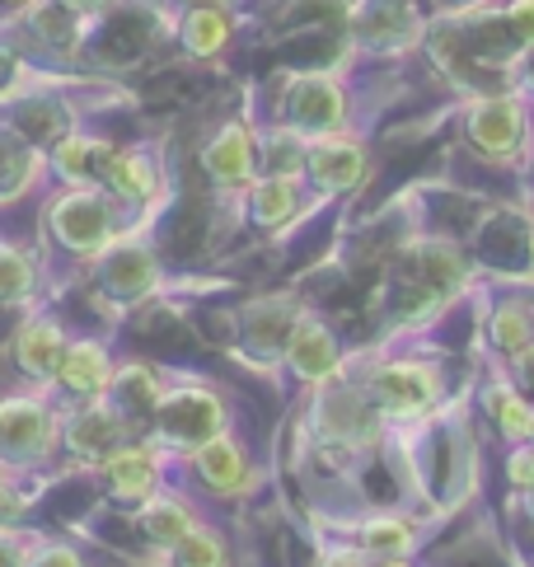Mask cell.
I'll return each instance as SVG.
<instances>
[{
    "label": "cell",
    "instance_id": "83f0119b",
    "mask_svg": "<svg viewBox=\"0 0 534 567\" xmlns=\"http://www.w3.org/2000/svg\"><path fill=\"white\" fill-rule=\"evenodd\" d=\"M66 6H75V10H94V6H104V0H66Z\"/></svg>",
    "mask_w": 534,
    "mask_h": 567
},
{
    "label": "cell",
    "instance_id": "1f68e13d",
    "mask_svg": "<svg viewBox=\"0 0 534 567\" xmlns=\"http://www.w3.org/2000/svg\"><path fill=\"white\" fill-rule=\"evenodd\" d=\"M380 567H403V563H380Z\"/></svg>",
    "mask_w": 534,
    "mask_h": 567
},
{
    "label": "cell",
    "instance_id": "4dcf8cb0",
    "mask_svg": "<svg viewBox=\"0 0 534 567\" xmlns=\"http://www.w3.org/2000/svg\"><path fill=\"white\" fill-rule=\"evenodd\" d=\"M525 80H530V85H534V56H530V71H525Z\"/></svg>",
    "mask_w": 534,
    "mask_h": 567
},
{
    "label": "cell",
    "instance_id": "5bb4252c",
    "mask_svg": "<svg viewBox=\"0 0 534 567\" xmlns=\"http://www.w3.org/2000/svg\"><path fill=\"white\" fill-rule=\"evenodd\" d=\"M141 530H146L155 544H164V549H174V544H183L193 535V516L183 502H170V497H155L146 512H141Z\"/></svg>",
    "mask_w": 534,
    "mask_h": 567
},
{
    "label": "cell",
    "instance_id": "4316f807",
    "mask_svg": "<svg viewBox=\"0 0 534 567\" xmlns=\"http://www.w3.org/2000/svg\"><path fill=\"white\" fill-rule=\"evenodd\" d=\"M33 567H85V563H80L71 549H43L33 558Z\"/></svg>",
    "mask_w": 534,
    "mask_h": 567
},
{
    "label": "cell",
    "instance_id": "ac0fdd59",
    "mask_svg": "<svg viewBox=\"0 0 534 567\" xmlns=\"http://www.w3.org/2000/svg\"><path fill=\"white\" fill-rule=\"evenodd\" d=\"M183 38H188L193 52L212 56V52H220L225 38H230V19H225L216 6H202V10L188 14V24H183Z\"/></svg>",
    "mask_w": 534,
    "mask_h": 567
},
{
    "label": "cell",
    "instance_id": "484cf974",
    "mask_svg": "<svg viewBox=\"0 0 534 567\" xmlns=\"http://www.w3.org/2000/svg\"><path fill=\"white\" fill-rule=\"evenodd\" d=\"M0 567H24V549L10 530H0Z\"/></svg>",
    "mask_w": 534,
    "mask_h": 567
},
{
    "label": "cell",
    "instance_id": "7a4b0ae2",
    "mask_svg": "<svg viewBox=\"0 0 534 567\" xmlns=\"http://www.w3.org/2000/svg\"><path fill=\"white\" fill-rule=\"evenodd\" d=\"M52 226L71 249L90 254V249H99V245H109L113 239V212H109V202L99 193H71V197L57 202Z\"/></svg>",
    "mask_w": 534,
    "mask_h": 567
},
{
    "label": "cell",
    "instance_id": "7402d4cb",
    "mask_svg": "<svg viewBox=\"0 0 534 567\" xmlns=\"http://www.w3.org/2000/svg\"><path fill=\"white\" fill-rule=\"evenodd\" d=\"M366 544H371L380 558H403L413 549V535H408L403 520H371L366 525Z\"/></svg>",
    "mask_w": 534,
    "mask_h": 567
},
{
    "label": "cell",
    "instance_id": "d6986e66",
    "mask_svg": "<svg viewBox=\"0 0 534 567\" xmlns=\"http://www.w3.org/2000/svg\"><path fill=\"white\" fill-rule=\"evenodd\" d=\"M492 409H497V422H502V432L511 441H530L534 436V409L525 399H516L511 390H497L492 394Z\"/></svg>",
    "mask_w": 534,
    "mask_h": 567
},
{
    "label": "cell",
    "instance_id": "ffe728a7",
    "mask_svg": "<svg viewBox=\"0 0 534 567\" xmlns=\"http://www.w3.org/2000/svg\"><path fill=\"white\" fill-rule=\"evenodd\" d=\"M530 333H534V323H530V315L525 310H497L492 315V342H497L502 352H525L530 348Z\"/></svg>",
    "mask_w": 534,
    "mask_h": 567
},
{
    "label": "cell",
    "instance_id": "9c48e42d",
    "mask_svg": "<svg viewBox=\"0 0 534 567\" xmlns=\"http://www.w3.org/2000/svg\"><path fill=\"white\" fill-rule=\"evenodd\" d=\"M305 159H310V174L333 193L361 184V174H366V155H361V146H352V141H319Z\"/></svg>",
    "mask_w": 534,
    "mask_h": 567
},
{
    "label": "cell",
    "instance_id": "30bf717a",
    "mask_svg": "<svg viewBox=\"0 0 534 567\" xmlns=\"http://www.w3.org/2000/svg\"><path fill=\"white\" fill-rule=\"evenodd\" d=\"M197 470L216 493H239L244 478H249V460H244V451L230 436H212V441H202V451H197Z\"/></svg>",
    "mask_w": 534,
    "mask_h": 567
},
{
    "label": "cell",
    "instance_id": "9a60e30c",
    "mask_svg": "<svg viewBox=\"0 0 534 567\" xmlns=\"http://www.w3.org/2000/svg\"><path fill=\"white\" fill-rule=\"evenodd\" d=\"M113 146H99V141H85V136H71L66 146L57 151V165L66 178H109V165H113Z\"/></svg>",
    "mask_w": 534,
    "mask_h": 567
},
{
    "label": "cell",
    "instance_id": "cb8c5ba5",
    "mask_svg": "<svg viewBox=\"0 0 534 567\" xmlns=\"http://www.w3.org/2000/svg\"><path fill=\"white\" fill-rule=\"evenodd\" d=\"M511 29H516L521 43L534 48V0H516V6H511Z\"/></svg>",
    "mask_w": 534,
    "mask_h": 567
},
{
    "label": "cell",
    "instance_id": "7c38bea8",
    "mask_svg": "<svg viewBox=\"0 0 534 567\" xmlns=\"http://www.w3.org/2000/svg\"><path fill=\"white\" fill-rule=\"evenodd\" d=\"M61 384H66L71 394H104L109 390V357L94 348V342H71L66 357H61L57 367Z\"/></svg>",
    "mask_w": 534,
    "mask_h": 567
},
{
    "label": "cell",
    "instance_id": "ba28073f",
    "mask_svg": "<svg viewBox=\"0 0 534 567\" xmlns=\"http://www.w3.org/2000/svg\"><path fill=\"white\" fill-rule=\"evenodd\" d=\"M104 460H109V483H113L117 497H132V502L151 497L155 474H160L151 445H117V451H109Z\"/></svg>",
    "mask_w": 534,
    "mask_h": 567
},
{
    "label": "cell",
    "instance_id": "2e32d148",
    "mask_svg": "<svg viewBox=\"0 0 534 567\" xmlns=\"http://www.w3.org/2000/svg\"><path fill=\"white\" fill-rule=\"evenodd\" d=\"M296 207H300L296 178L267 174V184H258V193H254V216H258V226H281V220L291 216Z\"/></svg>",
    "mask_w": 534,
    "mask_h": 567
},
{
    "label": "cell",
    "instance_id": "8992f818",
    "mask_svg": "<svg viewBox=\"0 0 534 567\" xmlns=\"http://www.w3.org/2000/svg\"><path fill=\"white\" fill-rule=\"evenodd\" d=\"M291 123L300 132H333L342 123V94L328 80H300L291 90Z\"/></svg>",
    "mask_w": 534,
    "mask_h": 567
},
{
    "label": "cell",
    "instance_id": "277c9868",
    "mask_svg": "<svg viewBox=\"0 0 534 567\" xmlns=\"http://www.w3.org/2000/svg\"><path fill=\"white\" fill-rule=\"evenodd\" d=\"M52 445V417L38 409V403H6L0 409V451L19 455V460H33Z\"/></svg>",
    "mask_w": 534,
    "mask_h": 567
},
{
    "label": "cell",
    "instance_id": "5b68a950",
    "mask_svg": "<svg viewBox=\"0 0 534 567\" xmlns=\"http://www.w3.org/2000/svg\"><path fill=\"white\" fill-rule=\"evenodd\" d=\"M469 132L474 141L487 151V155H511L521 146V104H511V99H487V104L474 109L469 117Z\"/></svg>",
    "mask_w": 534,
    "mask_h": 567
},
{
    "label": "cell",
    "instance_id": "3957f363",
    "mask_svg": "<svg viewBox=\"0 0 534 567\" xmlns=\"http://www.w3.org/2000/svg\"><path fill=\"white\" fill-rule=\"evenodd\" d=\"M160 427L170 441L202 445V441L220 436V403L207 390H178L160 403Z\"/></svg>",
    "mask_w": 534,
    "mask_h": 567
},
{
    "label": "cell",
    "instance_id": "f546056e",
    "mask_svg": "<svg viewBox=\"0 0 534 567\" xmlns=\"http://www.w3.org/2000/svg\"><path fill=\"white\" fill-rule=\"evenodd\" d=\"M0 512H6V470H0Z\"/></svg>",
    "mask_w": 534,
    "mask_h": 567
},
{
    "label": "cell",
    "instance_id": "f1b7e54d",
    "mask_svg": "<svg viewBox=\"0 0 534 567\" xmlns=\"http://www.w3.org/2000/svg\"><path fill=\"white\" fill-rule=\"evenodd\" d=\"M525 375H530V384H534V348L525 352Z\"/></svg>",
    "mask_w": 534,
    "mask_h": 567
},
{
    "label": "cell",
    "instance_id": "603a6c76",
    "mask_svg": "<svg viewBox=\"0 0 534 567\" xmlns=\"http://www.w3.org/2000/svg\"><path fill=\"white\" fill-rule=\"evenodd\" d=\"M29 281H33V272H29L24 254H14V249H0V296H6V300L24 296V291H29Z\"/></svg>",
    "mask_w": 534,
    "mask_h": 567
},
{
    "label": "cell",
    "instance_id": "e0dca14e",
    "mask_svg": "<svg viewBox=\"0 0 534 567\" xmlns=\"http://www.w3.org/2000/svg\"><path fill=\"white\" fill-rule=\"evenodd\" d=\"M155 281V262L141 249H117V258L109 262V287L122 296H141Z\"/></svg>",
    "mask_w": 534,
    "mask_h": 567
},
{
    "label": "cell",
    "instance_id": "6da1fadb",
    "mask_svg": "<svg viewBox=\"0 0 534 567\" xmlns=\"http://www.w3.org/2000/svg\"><path fill=\"white\" fill-rule=\"evenodd\" d=\"M441 394V380L431 367H418V361H394V367H384L371 384V399L376 409L394 413V417H413V413H427L431 403Z\"/></svg>",
    "mask_w": 534,
    "mask_h": 567
},
{
    "label": "cell",
    "instance_id": "52a82bcc",
    "mask_svg": "<svg viewBox=\"0 0 534 567\" xmlns=\"http://www.w3.org/2000/svg\"><path fill=\"white\" fill-rule=\"evenodd\" d=\"M291 367L296 375L305 380H328L338 371V348H333V333L324 329L319 319H300L296 323V333H291Z\"/></svg>",
    "mask_w": 534,
    "mask_h": 567
},
{
    "label": "cell",
    "instance_id": "4fadbf2b",
    "mask_svg": "<svg viewBox=\"0 0 534 567\" xmlns=\"http://www.w3.org/2000/svg\"><path fill=\"white\" fill-rule=\"evenodd\" d=\"M207 169L216 184H244L254 169V146H249V132L244 127H225L212 146H207Z\"/></svg>",
    "mask_w": 534,
    "mask_h": 567
},
{
    "label": "cell",
    "instance_id": "8fae6325",
    "mask_svg": "<svg viewBox=\"0 0 534 567\" xmlns=\"http://www.w3.org/2000/svg\"><path fill=\"white\" fill-rule=\"evenodd\" d=\"M71 342L61 338V329L52 319H33L24 333H19V367H24L29 375H52L61 367V357H66Z\"/></svg>",
    "mask_w": 534,
    "mask_h": 567
},
{
    "label": "cell",
    "instance_id": "d4e9b609",
    "mask_svg": "<svg viewBox=\"0 0 534 567\" xmlns=\"http://www.w3.org/2000/svg\"><path fill=\"white\" fill-rule=\"evenodd\" d=\"M511 483H516V488H534V451L511 455Z\"/></svg>",
    "mask_w": 534,
    "mask_h": 567
},
{
    "label": "cell",
    "instance_id": "44dd1931",
    "mask_svg": "<svg viewBox=\"0 0 534 567\" xmlns=\"http://www.w3.org/2000/svg\"><path fill=\"white\" fill-rule=\"evenodd\" d=\"M174 563L178 567H225V549L212 530H193L183 544H174Z\"/></svg>",
    "mask_w": 534,
    "mask_h": 567
}]
</instances>
